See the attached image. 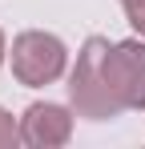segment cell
Returning <instances> with one entry per match:
<instances>
[{
  "label": "cell",
  "mask_w": 145,
  "mask_h": 149,
  "mask_svg": "<svg viewBox=\"0 0 145 149\" xmlns=\"http://www.w3.org/2000/svg\"><path fill=\"white\" fill-rule=\"evenodd\" d=\"M105 36H89L85 49L77 56V69H72V81H69V97H72V109L89 121H109L117 117V101L109 93V81H105Z\"/></svg>",
  "instance_id": "6da1fadb"
},
{
  "label": "cell",
  "mask_w": 145,
  "mask_h": 149,
  "mask_svg": "<svg viewBox=\"0 0 145 149\" xmlns=\"http://www.w3.org/2000/svg\"><path fill=\"white\" fill-rule=\"evenodd\" d=\"M105 81L117 109H145V45L141 40H121L105 45Z\"/></svg>",
  "instance_id": "7a4b0ae2"
},
{
  "label": "cell",
  "mask_w": 145,
  "mask_h": 149,
  "mask_svg": "<svg viewBox=\"0 0 145 149\" xmlns=\"http://www.w3.org/2000/svg\"><path fill=\"white\" fill-rule=\"evenodd\" d=\"M12 73L20 85H48L65 73V45L52 32H20L12 40Z\"/></svg>",
  "instance_id": "3957f363"
},
{
  "label": "cell",
  "mask_w": 145,
  "mask_h": 149,
  "mask_svg": "<svg viewBox=\"0 0 145 149\" xmlns=\"http://www.w3.org/2000/svg\"><path fill=\"white\" fill-rule=\"evenodd\" d=\"M72 133V117L69 109L61 105H28V113L20 117V137L24 145H36V149H52V145H65Z\"/></svg>",
  "instance_id": "277c9868"
},
{
  "label": "cell",
  "mask_w": 145,
  "mask_h": 149,
  "mask_svg": "<svg viewBox=\"0 0 145 149\" xmlns=\"http://www.w3.org/2000/svg\"><path fill=\"white\" fill-rule=\"evenodd\" d=\"M16 141H24V137H20V125L12 121V113H4V109H0V149L16 145Z\"/></svg>",
  "instance_id": "5b68a950"
},
{
  "label": "cell",
  "mask_w": 145,
  "mask_h": 149,
  "mask_svg": "<svg viewBox=\"0 0 145 149\" xmlns=\"http://www.w3.org/2000/svg\"><path fill=\"white\" fill-rule=\"evenodd\" d=\"M121 8H125L129 24H133V28L145 36V0H121Z\"/></svg>",
  "instance_id": "8992f818"
},
{
  "label": "cell",
  "mask_w": 145,
  "mask_h": 149,
  "mask_svg": "<svg viewBox=\"0 0 145 149\" xmlns=\"http://www.w3.org/2000/svg\"><path fill=\"white\" fill-rule=\"evenodd\" d=\"M0 61H4V32H0Z\"/></svg>",
  "instance_id": "52a82bcc"
}]
</instances>
